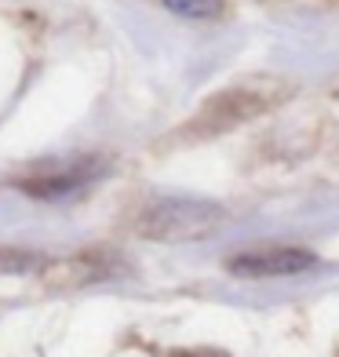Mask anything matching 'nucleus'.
Returning a JSON list of instances; mask_svg holds the SVG:
<instances>
[{"mask_svg":"<svg viewBox=\"0 0 339 357\" xmlns=\"http://www.w3.org/2000/svg\"><path fill=\"white\" fill-rule=\"evenodd\" d=\"M223 226V208L197 197H165L139 212L135 230L150 241L165 245H183V241H201Z\"/></svg>","mask_w":339,"mask_h":357,"instance_id":"1","label":"nucleus"},{"mask_svg":"<svg viewBox=\"0 0 339 357\" xmlns=\"http://www.w3.org/2000/svg\"><path fill=\"white\" fill-rule=\"evenodd\" d=\"M172 15L179 19H193V22H208L223 11V0H160Z\"/></svg>","mask_w":339,"mask_h":357,"instance_id":"4","label":"nucleus"},{"mask_svg":"<svg viewBox=\"0 0 339 357\" xmlns=\"http://www.w3.org/2000/svg\"><path fill=\"white\" fill-rule=\"evenodd\" d=\"M314 263H317L314 252L278 245V248L241 252V255H234L226 266H230V273H237V278H296V273L310 270Z\"/></svg>","mask_w":339,"mask_h":357,"instance_id":"2","label":"nucleus"},{"mask_svg":"<svg viewBox=\"0 0 339 357\" xmlns=\"http://www.w3.org/2000/svg\"><path fill=\"white\" fill-rule=\"evenodd\" d=\"M91 175H95L91 168H73V172H59V175H44V178H26L22 190L33 193V197H44V201H59L66 193H77Z\"/></svg>","mask_w":339,"mask_h":357,"instance_id":"3","label":"nucleus"}]
</instances>
